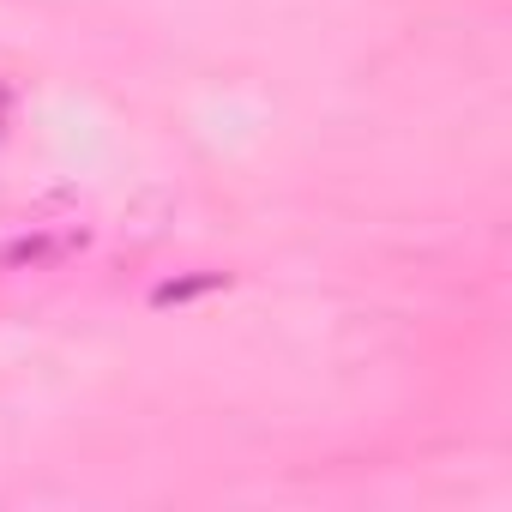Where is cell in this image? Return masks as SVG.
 Masks as SVG:
<instances>
[{
	"mask_svg": "<svg viewBox=\"0 0 512 512\" xmlns=\"http://www.w3.org/2000/svg\"><path fill=\"white\" fill-rule=\"evenodd\" d=\"M73 247H85V235H31V241L7 247V266H49V260H61V253H73Z\"/></svg>",
	"mask_w": 512,
	"mask_h": 512,
	"instance_id": "6da1fadb",
	"label": "cell"
},
{
	"mask_svg": "<svg viewBox=\"0 0 512 512\" xmlns=\"http://www.w3.org/2000/svg\"><path fill=\"white\" fill-rule=\"evenodd\" d=\"M223 278H193V284H163L157 290V308H169V302H193V296H205V290H217Z\"/></svg>",
	"mask_w": 512,
	"mask_h": 512,
	"instance_id": "7a4b0ae2",
	"label": "cell"
}]
</instances>
